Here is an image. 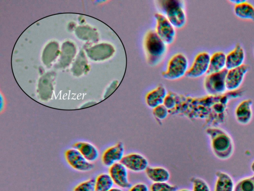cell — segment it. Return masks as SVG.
<instances>
[{
    "instance_id": "obj_4",
    "label": "cell",
    "mask_w": 254,
    "mask_h": 191,
    "mask_svg": "<svg viewBox=\"0 0 254 191\" xmlns=\"http://www.w3.org/2000/svg\"><path fill=\"white\" fill-rule=\"evenodd\" d=\"M227 69L206 74L203 85L206 92L211 96H219L226 93V76Z\"/></svg>"
},
{
    "instance_id": "obj_12",
    "label": "cell",
    "mask_w": 254,
    "mask_h": 191,
    "mask_svg": "<svg viewBox=\"0 0 254 191\" xmlns=\"http://www.w3.org/2000/svg\"><path fill=\"white\" fill-rule=\"evenodd\" d=\"M109 174L114 184L121 189L130 188L131 186L128 177L127 169L121 163L114 164L109 167Z\"/></svg>"
},
{
    "instance_id": "obj_23",
    "label": "cell",
    "mask_w": 254,
    "mask_h": 191,
    "mask_svg": "<svg viewBox=\"0 0 254 191\" xmlns=\"http://www.w3.org/2000/svg\"><path fill=\"white\" fill-rule=\"evenodd\" d=\"M192 184L191 191H211L208 183L199 177H192L190 180Z\"/></svg>"
},
{
    "instance_id": "obj_3",
    "label": "cell",
    "mask_w": 254,
    "mask_h": 191,
    "mask_svg": "<svg viewBox=\"0 0 254 191\" xmlns=\"http://www.w3.org/2000/svg\"><path fill=\"white\" fill-rule=\"evenodd\" d=\"M158 2L161 10L167 15V19L174 27L179 28L185 25L186 17L181 1L165 0Z\"/></svg>"
},
{
    "instance_id": "obj_5",
    "label": "cell",
    "mask_w": 254,
    "mask_h": 191,
    "mask_svg": "<svg viewBox=\"0 0 254 191\" xmlns=\"http://www.w3.org/2000/svg\"><path fill=\"white\" fill-rule=\"evenodd\" d=\"M188 61L183 54L175 55L170 60L167 70L162 73L164 78L169 80L179 79L186 74Z\"/></svg>"
},
{
    "instance_id": "obj_15",
    "label": "cell",
    "mask_w": 254,
    "mask_h": 191,
    "mask_svg": "<svg viewBox=\"0 0 254 191\" xmlns=\"http://www.w3.org/2000/svg\"><path fill=\"white\" fill-rule=\"evenodd\" d=\"M246 52L239 43L226 54V68L227 70L240 67L245 64Z\"/></svg>"
},
{
    "instance_id": "obj_1",
    "label": "cell",
    "mask_w": 254,
    "mask_h": 191,
    "mask_svg": "<svg viewBox=\"0 0 254 191\" xmlns=\"http://www.w3.org/2000/svg\"><path fill=\"white\" fill-rule=\"evenodd\" d=\"M206 133L215 157L220 160H227L232 156L234 152V142L227 131L221 127L213 126L207 128Z\"/></svg>"
},
{
    "instance_id": "obj_7",
    "label": "cell",
    "mask_w": 254,
    "mask_h": 191,
    "mask_svg": "<svg viewBox=\"0 0 254 191\" xmlns=\"http://www.w3.org/2000/svg\"><path fill=\"white\" fill-rule=\"evenodd\" d=\"M210 55L206 51L198 53L186 76L190 78H197L207 74L210 63Z\"/></svg>"
},
{
    "instance_id": "obj_29",
    "label": "cell",
    "mask_w": 254,
    "mask_h": 191,
    "mask_svg": "<svg viewBox=\"0 0 254 191\" xmlns=\"http://www.w3.org/2000/svg\"><path fill=\"white\" fill-rule=\"evenodd\" d=\"M108 191H124L123 190L119 187H113Z\"/></svg>"
},
{
    "instance_id": "obj_19",
    "label": "cell",
    "mask_w": 254,
    "mask_h": 191,
    "mask_svg": "<svg viewBox=\"0 0 254 191\" xmlns=\"http://www.w3.org/2000/svg\"><path fill=\"white\" fill-rule=\"evenodd\" d=\"M226 54L222 51L214 52L210 55L207 74L221 71L226 68Z\"/></svg>"
},
{
    "instance_id": "obj_30",
    "label": "cell",
    "mask_w": 254,
    "mask_h": 191,
    "mask_svg": "<svg viewBox=\"0 0 254 191\" xmlns=\"http://www.w3.org/2000/svg\"><path fill=\"white\" fill-rule=\"evenodd\" d=\"M250 169L253 174H254V160L251 163Z\"/></svg>"
},
{
    "instance_id": "obj_14",
    "label": "cell",
    "mask_w": 254,
    "mask_h": 191,
    "mask_svg": "<svg viewBox=\"0 0 254 191\" xmlns=\"http://www.w3.org/2000/svg\"><path fill=\"white\" fill-rule=\"evenodd\" d=\"M124 153V145L121 142L107 148L102 157L103 165L110 167L116 163L120 162L125 155Z\"/></svg>"
},
{
    "instance_id": "obj_27",
    "label": "cell",
    "mask_w": 254,
    "mask_h": 191,
    "mask_svg": "<svg viewBox=\"0 0 254 191\" xmlns=\"http://www.w3.org/2000/svg\"><path fill=\"white\" fill-rule=\"evenodd\" d=\"M177 104V98L173 94L170 93L166 96L163 104L168 109H172Z\"/></svg>"
},
{
    "instance_id": "obj_2",
    "label": "cell",
    "mask_w": 254,
    "mask_h": 191,
    "mask_svg": "<svg viewBox=\"0 0 254 191\" xmlns=\"http://www.w3.org/2000/svg\"><path fill=\"white\" fill-rule=\"evenodd\" d=\"M144 44L149 64H157L166 52V44L154 31H149L147 33Z\"/></svg>"
},
{
    "instance_id": "obj_9",
    "label": "cell",
    "mask_w": 254,
    "mask_h": 191,
    "mask_svg": "<svg viewBox=\"0 0 254 191\" xmlns=\"http://www.w3.org/2000/svg\"><path fill=\"white\" fill-rule=\"evenodd\" d=\"M65 159L68 164L76 170L87 172L94 167L93 164L87 161L77 149H69L65 151Z\"/></svg>"
},
{
    "instance_id": "obj_13",
    "label": "cell",
    "mask_w": 254,
    "mask_h": 191,
    "mask_svg": "<svg viewBox=\"0 0 254 191\" xmlns=\"http://www.w3.org/2000/svg\"><path fill=\"white\" fill-rule=\"evenodd\" d=\"M234 4V13L238 18L254 21V5L247 0H230Z\"/></svg>"
},
{
    "instance_id": "obj_28",
    "label": "cell",
    "mask_w": 254,
    "mask_h": 191,
    "mask_svg": "<svg viewBox=\"0 0 254 191\" xmlns=\"http://www.w3.org/2000/svg\"><path fill=\"white\" fill-rule=\"evenodd\" d=\"M128 191H149V190L146 184L138 183L131 186Z\"/></svg>"
},
{
    "instance_id": "obj_22",
    "label": "cell",
    "mask_w": 254,
    "mask_h": 191,
    "mask_svg": "<svg viewBox=\"0 0 254 191\" xmlns=\"http://www.w3.org/2000/svg\"><path fill=\"white\" fill-rule=\"evenodd\" d=\"M234 191H254V174L238 181L235 184Z\"/></svg>"
},
{
    "instance_id": "obj_25",
    "label": "cell",
    "mask_w": 254,
    "mask_h": 191,
    "mask_svg": "<svg viewBox=\"0 0 254 191\" xmlns=\"http://www.w3.org/2000/svg\"><path fill=\"white\" fill-rule=\"evenodd\" d=\"M73 191H95V179H90L79 183Z\"/></svg>"
},
{
    "instance_id": "obj_8",
    "label": "cell",
    "mask_w": 254,
    "mask_h": 191,
    "mask_svg": "<svg viewBox=\"0 0 254 191\" xmlns=\"http://www.w3.org/2000/svg\"><path fill=\"white\" fill-rule=\"evenodd\" d=\"M156 33L166 44H172L175 39V30L167 18L160 13H156Z\"/></svg>"
},
{
    "instance_id": "obj_24",
    "label": "cell",
    "mask_w": 254,
    "mask_h": 191,
    "mask_svg": "<svg viewBox=\"0 0 254 191\" xmlns=\"http://www.w3.org/2000/svg\"><path fill=\"white\" fill-rule=\"evenodd\" d=\"M177 187L167 182L153 183L150 186V191H177Z\"/></svg>"
},
{
    "instance_id": "obj_26",
    "label": "cell",
    "mask_w": 254,
    "mask_h": 191,
    "mask_svg": "<svg viewBox=\"0 0 254 191\" xmlns=\"http://www.w3.org/2000/svg\"><path fill=\"white\" fill-rule=\"evenodd\" d=\"M153 113L157 119L163 120L168 116L169 110L163 104L153 108Z\"/></svg>"
},
{
    "instance_id": "obj_17",
    "label": "cell",
    "mask_w": 254,
    "mask_h": 191,
    "mask_svg": "<svg viewBox=\"0 0 254 191\" xmlns=\"http://www.w3.org/2000/svg\"><path fill=\"white\" fill-rule=\"evenodd\" d=\"M167 95L166 89L162 86H159L146 95L145 96L146 103L149 107L153 109L163 104Z\"/></svg>"
},
{
    "instance_id": "obj_16",
    "label": "cell",
    "mask_w": 254,
    "mask_h": 191,
    "mask_svg": "<svg viewBox=\"0 0 254 191\" xmlns=\"http://www.w3.org/2000/svg\"><path fill=\"white\" fill-rule=\"evenodd\" d=\"M213 191H234L235 183L232 177L227 173L217 171L215 173Z\"/></svg>"
},
{
    "instance_id": "obj_11",
    "label": "cell",
    "mask_w": 254,
    "mask_h": 191,
    "mask_svg": "<svg viewBox=\"0 0 254 191\" xmlns=\"http://www.w3.org/2000/svg\"><path fill=\"white\" fill-rule=\"evenodd\" d=\"M121 163L128 170L141 172L148 167V161L143 155L137 153H131L124 155Z\"/></svg>"
},
{
    "instance_id": "obj_20",
    "label": "cell",
    "mask_w": 254,
    "mask_h": 191,
    "mask_svg": "<svg viewBox=\"0 0 254 191\" xmlns=\"http://www.w3.org/2000/svg\"><path fill=\"white\" fill-rule=\"evenodd\" d=\"M73 147L80 152L89 162L96 161L99 156V151L92 144L86 142H78L75 143Z\"/></svg>"
},
{
    "instance_id": "obj_10",
    "label": "cell",
    "mask_w": 254,
    "mask_h": 191,
    "mask_svg": "<svg viewBox=\"0 0 254 191\" xmlns=\"http://www.w3.org/2000/svg\"><path fill=\"white\" fill-rule=\"evenodd\" d=\"M253 100L246 98L241 100L234 109V117L236 121L242 125L249 124L253 117Z\"/></svg>"
},
{
    "instance_id": "obj_18",
    "label": "cell",
    "mask_w": 254,
    "mask_h": 191,
    "mask_svg": "<svg viewBox=\"0 0 254 191\" xmlns=\"http://www.w3.org/2000/svg\"><path fill=\"white\" fill-rule=\"evenodd\" d=\"M145 172L148 179L153 183L167 182L170 178L168 170L163 167L148 166Z\"/></svg>"
},
{
    "instance_id": "obj_6",
    "label": "cell",
    "mask_w": 254,
    "mask_h": 191,
    "mask_svg": "<svg viewBox=\"0 0 254 191\" xmlns=\"http://www.w3.org/2000/svg\"><path fill=\"white\" fill-rule=\"evenodd\" d=\"M249 69L250 66L244 64L240 67L227 70L226 76L227 91L239 90Z\"/></svg>"
},
{
    "instance_id": "obj_31",
    "label": "cell",
    "mask_w": 254,
    "mask_h": 191,
    "mask_svg": "<svg viewBox=\"0 0 254 191\" xmlns=\"http://www.w3.org/2000/svg\"><path fill=\"white\" fill-rule=\"evenodd\" d=\"M177 191H191L189 189H182L181 190H177Z\"/></svg>"
},
{
    "instance_id": "obj_21",
    "label": "cell",
    "mask_w": 254,
    "mask_h": 191,
    "mask_svg": "<svg viewBox=\"0 0 254 191\" xmlns=\"http://www.w3.org/2000/svg\"><path fill=\"white\" fill-rule=\"evenodd\" d=\"M114 184L109 174H101L95 179V191H108L113 187Z\"/></svg>"
},
{
    "instance_id": "obj_32",
    "label": "cell",
    "mask_w": 254,
    "mask_h": 191,
    "mask_svg": "<svg viewBox=\"0 0 254 191\" xmlns=\"http://www.w3.org/2000/svg\"><path fill=\"white\" fill-rule=\"evenodd\" d=\"M253 54H254V48H253Z\"/></svg>"
}]
</instances>
